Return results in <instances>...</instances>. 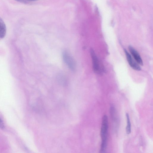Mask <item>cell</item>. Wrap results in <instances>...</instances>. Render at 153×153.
I'll list each match as a JSON object with an SVG mask.
<instances>
[{
    "mask_svg": "<svg viewBox=\"0 0 153 153\" xmlns=\"http://www.w3.org/2000/svg\"><path fill=\"white\" fill-rule=\"evenodd\" d=\"M108 129V118L107 115H104L102 119L101 130L102 144L100 150L101 153L106 152L107 148V136Z\"/></svg>",
    "mask_w": 153,
    "mask_h": 153,
    "instance_id": "cell-1",
    "label": "cell"
},
{
    "mask_svg": "<svg viewBox=\"0 0 153 153\" xmlns=\"http://www.w3.org/2000/svg\"><path fill=\"white\" fill-rule=\"evenodd\" d=\"M63 60L68 67L73 71H75L76 65L75 61L73 57L70 55L67 51H64L63 53Z\"/></svg>",
    "mask_w": 153,
    "mask_h": 153,
    "instance_id": "cell-2",
    "label": "cell"
},
{
    "mask_svg": "<svg viewBox=\"0 0 153 153\" xmlns=\"http://www.w3.org/2000/svg\"><path fill=\"white\" fill-rule=\"evenodd\" d=\"M124 51L126 55L127 59L129 65L133 69L137 71H140L141 69L139 66L138 63L135 61L131 55L129 54V52L125 49Z\"/></svg>",
    "mask_w": 153,
    "mask_h": 153,
    "instance_id": "cell-3",
    "label": "cell"
},
{
    "mask_svg": "<svg viewBox=\"0 0 153 153\" xmlns=\"http://www.w3.org/2000/svg\"><path fill=\"white\" fill-rule=\"evenodd\" d=\"M91 55L92 58L93 68L94 71L95 73H98L100 72V66L98 58L92 49L90 50Z\"/></svg>",
    "mask_w": 153,
    "mask_h": 153,
    "instance_id": "cell-4",
    "label": "cell"
},
{
    "mask_svg": "<svg viewBox=\"0 0 153 153\" xmlns=\"http://www.w3.org/2000/svg\"><path fill=\"white\" fill-rule=\"evenodd\" d=\"M128 48L135 60L140 65L143 66L142 60L138 51L131 46H129Z\"/></svg>",
    "mask_w": 153,
    "mask_h": 153,
    "instance_id": "cell-5",
    "label": "cell"
},
{
    "mask_svg": "<svg viewBox=\"0 0 153 153\" xmlns=\"http://www.w3.org/2000/svg\"><path fill=\"white\" fill-rule=\"evenodd\" d=\"M6 32V26L3 20L0 17V38H4Z\"/></svg>",
    "mask_w": 153,
    "mask_h": 153,
    "instance_id": "cell-6",
    "label": "cell"
},
{
    "mask_svg": "<svg viewBox=\"0 0 153 153\" xmlns=\"http://www.w3.org/2000/svg\"><path fill=\"white\" fill-rule=\"evenodd\" d=\"M126 116L127 121V126L126 129V132L128 134H129L131 133V123L129 114L127 113Z\"/></svg>",
    "mask_w": 153,
    "mask_h": 153,
    "instance_id": "cell-7",
    "label": "cell"
},
{
    "mask_svg": "<svg viewBox=\"0 0 153 153\" xmlns=\"http://www.w3.org/2000/svg\"><path fill=\"white\" fill-rule=\"evenodd\" d=\"M0 128L2 129H3L4 128V123L1 117H0Z\"/></svg>",
    "mask_w": 153,
    "mask_h": 153,
    "instance_id": "cell-8",
    "label": "cell"
},
{
    "mask_svg": "<svg viewBox=\"0 0 153 153\" xmlns=\"http://www.w3.org/2000/svg\"><path fill=\"white\" fill-rule=\"evenodd\" d=\"M15 1L20 2L23 3L24 2V1H23V0H15Z\"/></svg>",
    "mask_w": 153,
    "mask_h": 153,
    "instance_id": "cell-9",
    "label": "cell"
},
{
    "mask_svg": "<svg viewBox=\"0 0 153 153\" xmlns=\"http://www.w3.org/2000/svg\"><path fill=\"white\" fill-rule=\"evenodd\" d=\"M28 1H36V0H28Z\"/></svg>",
    "mask_w": 153,
    "mask_h": 153,
    "instance_id": "cell-10",
    "label": "cell"
}]
</instances>
